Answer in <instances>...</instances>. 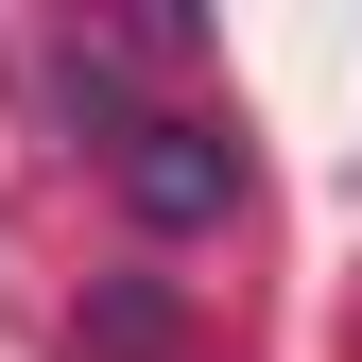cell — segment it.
I'll return each instance as SVG.
<instances>
[{
    "label": "cell",
    "mask_w": 362,
    "mask_h": 362,
    "mask_svg": "<svg viewBox=\"0 0 362 362\" xmlns=\"http://www.w3.org/2000/svg\"><path fill=\"white\" fill-rule=\"evenodd\" d=\"M104 190L156 224V242H190V224L242 207V121H207V104H156V121H121L104 139Z\"/></svg>",
    "instance_id": "obj_1"
},
{
    "label": "cell",
    "mask_w": 362,
    "mask_h": 362,
    "mask_svg": "<svg viewBox=\"0 0 362 362\" xmlns=\"http://www.w3.org/2000/svg\"><path fill=\"white\" fill-rule=\"evenodd\" d=\"M86 345H104V362H156V345H173V293H156V276L104 293V328H86Z\"/></svg>",
    "instance_id": "obj_2"
}]
</instances>
